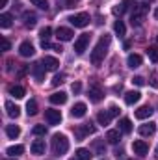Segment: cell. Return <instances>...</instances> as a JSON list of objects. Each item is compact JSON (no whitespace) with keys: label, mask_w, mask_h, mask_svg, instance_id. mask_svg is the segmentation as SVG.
I'll use <instances>...</instances> for the list:
<instances>
[{"label":"cell","mask_w":158,"mask_h":160,"mask_svg":"<svg viewBox=\"0 0 158 160\" xmlns=\"http://www.w3.org/2000/svg\"><path fill=\"white\" fill-rule=\"evenodd\" d=\"M11 21H13V17L9 13H2L0 15V26L2 28H9L11 26Z\"/></svg>","instance_id":"cell-29"},{"label":"cell","mask_w":158,"mask_h":160,"mask_svg":"<svg viewBox=\"0 0 158 160\" xmlns=\"http://www.w3.org/2000/svg\"><path fill=\"white\" fill-rule=\"evenodd\" d=\"M45 67H43V63H34L32 65V73H34V77H36V80L37 82H43L45 80Z\"/></svg>","instance_id":"cell-17"},{"label":"cell","mask_w":158,"mask_h":160,"mask_svg":"<svg viewBox=\"0 0 158 160\" xmlns=\"http://www.w3.org/2000/svg\"><path fill=\"white\" fill-rule=\"evenodd\" d=\"M89 34H82L78 39L75 41V52L77 54H84L86 52V48H87V45H89Z\"/></svg>","instance_id":"cell-5"},{"label":"cell","mask_w":158,"mask_h":160,"mask_svg":"<svg viewBox=\"0 0 158 160\" xmlns=\"http://www.w3.org/2000/svg\"><path fill=\"white\" fill-rule=\"evenodd\" d=\"M26 114H28V116H36V114H37V102H36L34 99L26 102Z\"/></svg>","instance_id":"cell-32"},{"label":"cell","mask_w":158,"mask_h":160,"mask_svg":"<svg viewBox=\"0 0 158 160\" xmlns=\"http://www.w3.org/2000/svg\"><path fill=\"white\" fill-rule=\"evenodd\" d=\"M52 151L54 155H65L69 151V140L65 134H54L52 136Z\"/></svg>","instance_id":"cell-2"},{"label":"cell","mask_w":158,"mask_h":160,"mask_svg":"<svg viewBox=\"0 0 158 160\" xmlns=\"http://www.w3.org/2000/svg\"><path fill=\"white\" fill-rule=\"evenodd\" d=\"M147 56H149V60L151 62H158V47H149L147 48Z\"/></svg>","instance_id":"cell-34"},{"label":"cell","mask_w":158,"mask_h":160,"mask_svg":"<svg viewBox=\"0 0 158 160\" xmlns=\"http://www.w3.org/2000/svg\"><path fill=\"white\" fill-rule=\"evenodd\" d=\"M156 157H158V147H156Z\"/></svg>","instance_id":"cell-49"},{"label":"cell","mask_w":158,"mask_h":160,"mask_svg":"<svg viewBox=\"0 0 158 160\" xmlns=\"http://www.w3.org/2000/svg\"><path fill=\"white\" fill-rule=\"evenodd\" d=\"M24 93H26V91H24L22 86H11V88H9V95H13L15 99H22Z\"/></svg>","instance_id":"cell-27"},{"label":"cell","mask_w":158,"mask_h":160,"mask_svg":"<svg viewBox=\"0 0 158 160\" xmlns=\"http://www.w3.org/2000/svg\"><path fill=\"white\" fill-rule=\"evenodd\" d=\"M119 130L125 132V134H130L132 132V121L128 119V118H123V119L119 121Z\"/></svg>","instance_id":"cell-22"},{"label":"cell","mask_w":158,"mask_h":160,"mask_svg":"<svg viewBox=\"0 0 158 160\" xmlns=\"http://www.w3.org/2000/svg\"><path fill=\"white\" fill-rule=\"evenodd\" d=\"M71 89H73V93H80V89H82V84H80V82H75V84L71 86Z\"/></svg>","instance_id":"cell-41"},{"label":"cell","mask_w":158,"mask_h":160,"mask_svg":"<svg viewBox=\"0 0 158 160\" xmlns=\"http://www.w3.org/2000/svg\"><path fill=\"white\" fill-rule=\"evenodd\" d=\"M114 30H116V34H117V36H125V34H126V26H125V22H123V21H116Z\"/></svg>","instance_id":"cell-33"},{"label":"cell","mask_w":158,"mask_h":160,"mask_svg":"<svg viewBox=\"0 0 158 160\" xmlns=\"http://www.w3.org/2000/svg\"><path fill=\"white\" fill-rule=\"evenodd\" d=\"M50 34H52V28H50V26H45V28H41V32H39L41 41H48Z\"/></svg>","instance_id":"cell-35"},{"label":"cell","mask_w":158,"mask_h":160,"mask_svg":"<svg viewBox=\"0 0 158 160\" xmlns=\"http://www.w3.org/2000/svg\"><path fill=\"white\" fill-rule=\"evenodd\" d=\"M2 47H4V50H9L11 48V43L6 39V38H2Z\"/></svg>","instance_id":"cell-43"},{"label":"cell","mask_w":158,"mask_h":160,"mask_svg":"<svg viewBox=\"0 0 158 160\" xmlns=\"http://www.w3.org/2000/svg\"><path fill=\"white\" fill-rule=\"evenodd\" d=\"M147 11H149V6H147V4H136V6H134V11H132V15H130L132 26H140V24L143 22Z\"/></svg>","instance_id":"cell-3"},{"label":"cell","mask_w":158,"mask_h":160,"mask_svg":"<svg viewBox=\"0 0 158 160\" xmlns=\"http://www.w3.org/2000/svg\"><path fill=\"white\" fill-rule=\"evenodd\" d=\"M140 99H141V93H140V91H128V93H125V102L130 104V106L136 104Z\"/></svg>","instance_id":"cell-20"},{"label":"cell","mask_w":158,"mask_h":160,"mask_svg":"<svg viewBox=\"0 0 158 160\" xmlns=\"http://www.w3.org/2000/svg\"><path fill=\"white\" fill-rule=\"evenodd\" d=\"M34 134H36V136H45V134H47V127H45V125H36V127H34Z\"/></svg>","instance_id":"cell-37"},{"label":"cell","mask_w":158,"mask_h":160,"mask_svg":"<svg viewBox=\"0 0 158 160\" xmlns=\"http://www.w3.org/2000/svg\"><path fill=\"white\" fill-rule=\"evenodd\" d=\"M6 134H7V138L15 140V138H19V134H21V128H19L17 125H7V127H6Z\"/></svg>","instance_id":"cell-24"},{"label":"cell","mask_w":158,"mask_h":160,"mask_svg":"<svg viewBox=\"0 0 158 160\" xmlns=\"http://www.w3.org/2000/svg\"><path fill=\"white\" fill-rule=\"evenodd\" d=\"M6 114L9 116V118H13V119H17L19 116H21V108L17 106V104H13V102H6Z\"/></svg>","instance_id":"cell-16"},{"label":"cell","mask_w":158,"mask_h":160,"mask_svg":"<svg viewBox=\"0 0 158 160\" xmlns=\"http://www.w3.org/2000/svg\"><path fill=\"white\" fill-rule=\"evenodd\" d=\"M28 71H30V67H28V65H21V67H19V71H17V77H19V78H22Z\"/></svg>","instance_id":"cell-39"},{"label":"cell","mask_w":158,"mask_h":160,"mask_svg":"<svg viewBox=\"0 0 158 160\" xmlns=\"http://www.w3.org/2000/svg\"><path fill=\"white\" fill-rule=\"evenodd\" d=\"M128 4H130V0H123V4H117V6L112 9V11H114V15H123V13L126 11Z\"/></svg>","instance_id":"cell-30"},{"label":"cell","mask_w":158,"mask_h":160,"mask_svg":"<svg viewBox=\"0 0 158 160\" xmlns=\"http://www.w3.org/2000/svg\"><path fill=\"white\" fill-rule=\"evenodd\" d=\"M151 84H153L155 88H158V80H156V78H153V82H151Z\"/></svg>","instance_id":"cell-45"},{"label":"cell","mask_w":158,"mask_h":160,"mask_svg":"<svg viewBox=\"0 0 158 160\" xmlns=\"http://www.w3.org/2000/svg\"><path fill=\"white\" fill-rule=\"evenodd\" d=\"M108 47H110V36H102L99 43L95 45V48H93V52H91V63L93 65H99L102 60H104V56H106V52H108Z\"/></svg>","instance_id":"cell-1"},{"label":"cell","mask_w":158,"mask_h":160,"mask_svg":"<svg viewBox=\"0 0 158 160\" xmlns=\"http://www.w3.org/2000/svg\"><path fill=\"white\" fill-rule=\"evenodd\" d=\"M138 132H140L141 136H153V134L156 132V123H145V125H141V127L138 128Z\"/></svg>","instance_id":"cell-15"},{"label":"cell","mask_w":158,"mask_h":160,"mask_svg":"<svg viewBox=\"0 0 158 160\" xmlns=\"http://www.w3.org/2000/svg\"><path fill=\"white\" fill-rule=\"evenodd\" d=\"M9 160H17V158H15V157H13V158H9Z\"/></svg>","instance_id":"cell-48"},{"label":"cell","mask_w":158,"mask_h":160,"mask_svg":"<svg viewBox=\"0 0 158 160\" xmlns=\"http://www.w3.org/2000/svg\"><path fill=\"white\" fill-rule=\"evenodd\" d=\"M45 119L48 125H60V121H62V112L60 110H45Z\"/></svg>","instance_id":"cell-7"},{"label":"cell","mask_w":158,"mask_h":160,"mask_svg":"<svg viewBox=\"0 0 158 160\" xmlns=\"http://www.w3.org/2000/svg\"><path fill=\"white\" fill-rule=\"evenodd\" d=\"M48 101H50L52 104H65V102H67V93H65V91H56V93H52V95L48 97Z\"/></svg>","instance_id":"cell-12"},{"label":"cell","mask_w":158,"mask_h":160,"mask_svg":"<svg viewBox=\"0 0 158 160\" xmlns=\"http://www.w3.org/2000/svg\"><path fill=\"white\" fill-rule=\"evenodd\" d=\"M132 82H134L136 86H143V84H145V78H143V77H134Z\"/></svg>","instance_id":"cell-40"},{"label":"cell","mask_w":158,"mask_h":160,"mask_svg":"<svg viewBox=\"0 0 158 160\" xmlns=\"http://www.w3.org/2000/svg\"><path fill=\"white\" fill-rule=\"evenodd\" d=\"M69 21H71V24L75 26V28H84V26H87L89 24V15L87 13H77V15H73V17H69Z\"/></svg>","instance_id":"cell-4"},{"label":"cell","mask_w":158,"mask_h":160,"mask_svg":"<svg viewBox=\"0 0 158 160\" xmlns=\"http://www.w3.org/2000/svg\"><path fill=\"white\" fill-rule=\"evenodd\" d=\"M41 47H43V48H52V45H50L48 41H41Z\"/></svg>","instance_id":"cell-44"},{"label":"cell","mask_w":158,"mask_h":160,"mask_svg":"<svg viewBox=\"0 0 158 160\" xmlns=\"http://www.w3.org/2000/svg\"><path fill=\"white\" fill-rule=\"evenodd\" d=\"M22 19H24V26H26V28H34L36 22H37V17H36L34 13H24Z\"/></svg>","instance_id":"cell-23"},{"label":"cell","mask_w":158,"mask_h":160,"mask_svg":"<svg viewBox=\"0 0 158 160\" xmlns=\"http://www.w3.org/2000/svg\"><path fill=\"white\" fill-rule=\"evenodd\" d=\"M41 63H43V67H45L47 71H56L58 65H60V62H58L56 58H52V56H45V58L41 60Z\"/></svg>","instance_id":"cell-10"},{"label":"cell","mask_w":158,"mask_h":160,"mask_svg":"<svg viewBox=\"0 0 158 160\" xmlns=\"http://www.w3.org/2000/svg\"><path fill=\"white\" fill-rule=\"evenodd\" d=\"M45 149H47V145H45L43 140H36V142L32 143V147H30V151H32L34 155H45Z\"/></svg>","instance_id":"cell-21"},{"label":"cell","mask_w":158,"mask_h":160,"mask_svg":"<svg viewBox=\"0 0 158 160\" xmlns=\"http://www.w3.org/2000/svg\"><path fill=\"white\" fill-rule=\"evenodd\" d=\"M106 140H108V143H119L121 142V132L119 130H108Z\"/></svg>","instance_id":"cell-26"},{"label":"cell","mask_w":158,"mask_h":160,"mask_svg":"<svg viewBox=\"0 0 158 160\" xmlns=\"http://www.w3.org/2000/svg\"><path fill=\"white\" fill-rule=\"evenodd\" d=\"M155 17H156V19H158V9H156V11H155Z\"/></svg>","instance_id":"cell-47"},{"label":"cell","mask_w":158,"mask_h":160,"mask_svg":"<svg viewBox=\"0 0 158 160\" xmlns=\"http://www.w3.org/2000/svg\"><path fill=\"white\" fill-rule=\"evenodd\" d=\"M6 153H7L9 157H19V155L24 153V147H22V145H11V147H7Z\"/></svg>","instance_id":"cell-28"},{"label":"cell","mask_w":158,"mask_h":160,"mask_svg":"<svg viewBox=\"0 0 158 160\" xmlns=\"http://www.w3.org/2000/svg\"><path fill=\"white\" fill-rule=\"evenodd\" d=\"M71 160H78V158H71Z\"/></svg>","instance_id":"cell-50"},{"label":"cell","mask_w":158,"mask_h":160,"mask_svg":"<svg viewBox=\"0 0 158 160\" xmlns=\"http://www.w3.org/2000/svg\"><path fill=\"white\" fill-rule=\"evenodd\" d=\"M132 160H134V158H132Z\"/></svg>","instance_id":"cell-51"},{"label":"cell","mask_w":158,"mask_h":160,"mask_svg":"<svg viewBox=\"0 0 158 160\" xmlns=\"http://www.w3.org/2000/svg\"><path fill=\"white\" fill-rule=\"evenodd\" d=\"M34 6H37L39 9H48V0H30Z\"/></svg>","instance_id":"cell-36"},{"label":"cell","mask_w":158,"mask_h":160,"mask_svg":"<svg viewBox=\"0 0 158 160\" xmlns=\"http://www.w3.org/2000/svg\"><path fill=\"white\" fill-rule=\"evenodd\" d=\"M95 132V127L91 125V123H86V125H82L77 128V138L78 140H84V136H87V134H93Z\"/></svg>","instance_id":"cell-11"},{"label":"cell","mask_w":158,"mask_h":160,"mask_svg":"<svg viewBox=\"0 0 158 160\" xmlns=\"http://www.w3.org/2000/svg\"><path fill=\"white\" fill-rule=\"evenodd\" d=\"M153 108L151 106H141V108H138L136 110V119H147V118H151L153 116Z\"/></svg>","instance_id":"cell-18"},{"label":"cell","mask_w":158,"mask_h":160,"mask_svg":"<svg viewBox=\"0 0 158 160\" xmlns=\"http://www.w3.org/2000/svg\"><path fill=\"white\" fill-rule=\"evenodd\" d=\"M73 30H69V28H63V26H60L58 30H56V38L60 41H71L73 39Z\"/></svg>","instance_id":"cell-13"},{"label":"cell","mask_w":158,"mask_h":160,"mask_svg":"<svg viewBox=\"0 0 158 160\" xmlns=\"http://www.w3.org/2000/svg\"><path fill=\"white\" fill-rule=\"evenodd\" d=\"M91 151L89 149H84V147H80L78 151H77V158L78 160H91Z\"/></svg>","instance_id":"cell-31"},{"label":"cell","mask_w":158,"mask_h":160,"mask_svg":"<svg viewBox=\"0 0 158 160\" xmlns=\"http://www.w3.org/2000/svg\"><path fill=\"white\" fill-rule=\"evenodd\" d=\"M108 112H110V116H112V118L119 116V108H117V106H110V110H108Z\"/></svg>","instance_id":"cell-42"},{"label":"cell","mask_w":158,"mask_h":160,"mask_svg":"<svg viewBox=\"0 0 158 160\" xmlns=\"http://www.w3.org/2000/svg\"><path fill=\"white\" fill-rule=\"evenodd\" d=\"M65 82V75H56L54 78H52V86H60V84H63Z\"/></svg>","instance_id":"cell-38"},{"label":"cell","mask_w":158,"mask_h":160,"mask_svg":"<svg viewBox=\"0 0 158 160\" xmlns=\"http://www.w3.org/2000/svg\"><path fill=\"white\" fill-rule=\"evenodd\" d=\"M102 99H104V93H102L101 86L99 84H91L89 86V101L91 102H101Z\"/></svg>","instance_id":"cell-6"},{"label":"cell","mask_w":158,"mask_h":160,"mask_svg":"<svg viewBox=\"0 0 158 160\" xmlns=\"http://www.w3.org/2000/svg\"><path fill=\"white\" fill-rule=\"evenodd\" d=\"M86 112H87L86 102H77V104L71 108V116H73V118H84V116H86Z\"/></svg>","instance_id":"cell-14"},{"label":"cell","mask_w":158,"mask_h":160,"mask_svg":"<svg viewBox=\"0 0 158 160\" xmlns=\"http://www.w3.org/2000/svg\"><path fill=\"white\" fill-rule=\"evenodd\" d=\"M141 56L140 54H128V58H126V63H128V67L130 69H136V67H140L141 65Z\"/></svg>","instance_id":"cell-19"},{"label":"cell","mask_w":158,"mask_h":160,"mask_svg":"<svg viewBox=\"0 0 158 160\" xmlns=\"http://www.w3.org/2000/svg\"><path fill=\"white\" fill-rule=\"evenodd\" d=\"M132 151H134L136 155H141V157H143V155L149 153V145H147L143 140H134V142H132Z\"/></svg>","instance_id":"cell-9"},{"label":"cell","mask_w":158,"mask_h":160,"mask_svg":"<svg viewBox=\"0 0 158 160\" xmlns=\"http://www.w3.org/2000/svg\"><path fill=\"white\" fill-rule=\"evenodd\" d=\"M6 6H7V0H2V6L0 8H6Z\"/></svg>","instance_id":"cell-46"},{"label":"cell","mask_w":158,"mask_h":160,"mask_svg":"<svg viewBox=\"0 0 158 160\" xmlns=\"http://www.w3.org/2000/svg\"><path fill=\"white\" fill-rule=\"evenodd\" d=\"M34 52H36V48H34V45H32L30 41H22V43H21L19 54H21L22 58H30V56H34Z\"/></svg>","instance_id":"cell-8"},{"label":"cell","mask_w":158,"mask_h":160,"mask_svg":"<svg viewBox=\"0 0 158 160\" xmlns=\"http://www.w3.org/2000/svg\"><path fill=\"white\" fill-rule=\"evenodd\" d=\"M110 119H112V116H110L108 110L97 114V121H99V125H104V127H106V125H110Z\"/></svg>","instance_id":"cell-25"}]
</instances>
